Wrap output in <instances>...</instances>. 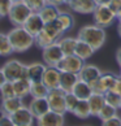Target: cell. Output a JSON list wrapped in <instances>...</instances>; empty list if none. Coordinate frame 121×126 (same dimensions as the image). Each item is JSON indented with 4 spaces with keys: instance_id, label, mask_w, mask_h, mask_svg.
Segmentation results:
<instances>
[{
    "instance_id": "3957f363",
    "label": "cell",
    "mask_w": 121,
    "mask_h": 126,
    "mask_svg": "<svg viewBox=\"0 0 121 126\" xmlns=\"http://www.w3.org/2000/svg\"><path fill=\"white\" fill-rule=\"evenodd\" d=\"M31 13L33 11L30 9V7L22 0V1H17L12 4L11 11L8 13V18L13 26H22Z\"/></svg>"
},
{
    "instance_id": "d4e9b609",
    "label": "cell",
    "mask_w": 121,
    "mask_h": 126,
    "mask_svg": "<svg viewBox=\"0 0 121 126\" xmlns=\"http://www.w3.org/2000/svg\"><path fill=\"white\" fill-rule=\"evenodd\" d=\"M59 44L61 47L64 55H73L76 53V47L78 43V38H74V36H63L59 40Z\"/></svg>"
},
{
    "instance_id": "9a60e30c",
    "label": "cell",
    "mask_w": 121,
    "mask_h": 126,
    "mask_svg": "<svg viewBox=\"0 0 121 126\" xmlns=\"http://www.w3.org/2000/svg\"><path fill=\"white\" fill-rule=\"evenodd\" d=\"M102 73L103 72H102L96 65L85 64L82 66V69L80 70V73H78V77H80V79H82V81H85V82L91 85L92 82H95L96 79L102 76Z\"/></svg>"
},
{
    "instance_id": "ba28073f",
    "label": "cell",
    "mask_w": 121,
    "mask_h": 126,
    "mask_svg": "<svg viewBox=\"0 0 121 126\" xmlns=\"http://www.w3.org/2000/svg\"><path fill=\"white\" fill-rule=\"evenodd\" d=\"M65 92L63 88H52L50 90L47 95V100L50 103V108L52 110L60 112V113H67V105H65Z\"/></svg>"
},
{
    "instance_id": "83f0119b",
    "label": "cell",
    "mask_w": 121,
    "mask_h": 126,
    "mask_svg": "<svg viewBox=\"0 0 121 126\" xmlns=\"http://www.w3.org/2000/svg\"><path fill=\"white\" fill-rule=\"evenodd\" d=\"M55 42H57V40L55 39L53 36H51L44 29L42 30L38 35H35V46L42 48V49H43L44 47H47V46H50V44L55 43Z\"/></svg>"
},
{
    "instance_id": "4dcf8cb0",
    "label": "cell",
    "mask_w": 121,
    "mask_h": 126,
    "mask_svg": "<svg viewBox=\"0 0 121 126\" xmlns=\"http://www.w3.org/2000/svg\"><path fill=\"white\" fill-rule=\"evenodd\" d=\"M104 97L107 104L112 105L117 109H121V95L119 92H116L115 90H108L107 92H104Z\"/></svg>"
},
{
    "instance_id": "7bdbcfd3",
    "label": "cell",
    "mask_w": 121,
    "mask_h": 126,
    "mask_svg": "<svg viewBox=\"0 0 121 126\" xmlns=\"http://www.w3.org/2000/svg\"><path fill=\"white\" fill-rule=\"evenodd\" d=\"M116 61H117V64L120 65V68H121V48H119L117 52H116Z\"/></svg>"
},
{
    "instance_id": "7dc6e473",
    "label": "cell",
    "mask_w": 121,
    "mask_h": 126,
    "mask_svg": "<svg viewBox=\"0 0 121 126\" xmlns=\"http://www.w3.org/2000/svg\"><path fill=\"white\" fill-rule=\"evenodd\" d=\"M117 20H119V22H121V12L117 15Z\"/></svg>"
},
{
    "instance_id": "ffe728a7",
    "label": "cell",
    "mask_w": 121,
    "mask_h": 126,
    "mask_svg": "<svg viewBox=\"0 0 121 126\" xmlns=\"http://www.w3.org/2000/svg\"><path fill=\"white\" fill-rule=\"evenodd\" d=\"M72 92L78 97V99H89L94 91H92V87H91L90 83L82 81V79H78L77 83L73 87Z\"/></svg>"
},
{
    "instance_id": "6da1fadb",
    "label": "cell",
    "mask_w": 121,
    "mask_h": 126,
    "mask_svg": "<svg viewBox=\"0 0 121 126\" xmlns=\"http://www.w3.org/2000/svg\"><path fill=\"white\" fill-rule=\"evenodd\" d=\"M8 38L16 53L25 52L35 44V36L30 34L24 26H15L8 32Z\"/></svg>"
},
{
    "instance_id": "8d00e7d4",
    "label": "cell",
    "mask_w": 121,
    "mask_h": 126,
    "mask_svg": "<svg viewBox=\"0 0 121 126\" xmlns=\"http://www.w3.org/2000/svg\"><path fill=\"white\" fill-rule=\"evenodd\" d=\"M102 125H104V126H121V116L115 114L108 120L102 121Z\"/></svg>"
},
{
    "instance_id": "7a4b0ae2",
    "label": "cell",
    "mask_w": 121,
    "mask_h": 126,
    "mask_svg": "<svg viewBox=\"0 0 121 126\" xmlns=\"http://www.w3.org/2000/svg\"><path fill=\"white\" fill-rule=\"evenodd\" d=\"M77 38L81 40L87 42L89 44H91L96 51L100 49L104 46L107 40V32L105 27H102L99 25H85L78 30Z\"/></svg>"
},
{
    "instance_id": "74e56055",
    "label": "cell",
    "mask_w": 121,
    "mask_h": 126,
    "mask_svg": "<svg viewBox=\"0 0 121 126\" xmlns=\"http://www.w3.org/2000/svg\"><path fill=\"white\" fill-rule=\"evenodd\" d=\"M108 5L111 7V9H112L116 15H119L121 12V0H111L108 3Z\"/></svg>"
},
{
    "instance_id": "c3c4849f",
    "label": "cell",
    "mask_w": 121,
    "mask_h": 126,
    "mask_svg": "<svg viewBox=\"0 0 121 126\" xmlns=\"http://www.w3.org/2000/svg\"><path fill=\"white\" fill-rule=\"evenodd\" d=\"M12 3H17V1H22V0H11Z\"/></svg>"
},
{
    "instance_id": "52a82bcc",
    "label": "cell",
    "mask_w": 121,
    "mask_h": 126,
    "mask_svg": "<svg viewBox=\"0 0 121 126\" xmlns=\"http://www.w3.org/2000/svg\"><path fill=\"white\" fill-rule=\"evenodd\" d=\"M117 78H119V76H116L112 72H103L102 76L98 78L95 82L91 83L92 91L104 94V92H107L108 90H112L116 85V82H117Z\"/></svg>"
},
{
    "instance_id": "60d3db41",
    "label": "cell",
    "mask_w": 121,
    "mask_h": 126,
    "mask_svg": "<svg viewBox=\"0 0 121 126\" xmlns=\"http://www.w3.org/2000/svg\"><path fill=\"white\" fill-rule=\"evenodd\" d=\"M7 81H8V79H7V77H5V73H4L3 68H0V88H1V86H3Z\"/></svg>"
},
{
    "instance_id": "8fae6325",
    "label": "cell",
    "mask_w": 121,
    "mask_h": 126,
    "mask_svg": "<svg viewBox=\"0 0 121 126\" xmlns=\"http://www.w3.org/2000/svg\"><path fill=\"white\" fill-rule=\"evenodd\" d=\"M65 124V113L50 109L47 113L36 118V125L39 126H63Z\"/></svg>"
},
{
    "instance_id": "ac0fdd59",
    "label": "cell",
    "mask_w": 121,
    "mask_h": 126,
    "mask_svg": "<svg viewBox=\"0 0 121 126\" xmlns=\"http://www.w3.org/2000/svg\"><path fill=\"white\" fill-rule=\"evenodd\" d=\"M47 65L44 63H31L27 65V78L31 82H39L43 79V74L46 72Z\"/></svg>"
},
{
    "instance_id": "f35d334b",
    "label": "cell",
    "mask_w": 121,
    "mask_h": 126,
    "mask_svg": "<svg viewBox=\"0 0 121 126\" xmlns=\"http://www.w3.org/2000/svg\"><path fill=\"white\" fill-rule=\"evenodd\" d=\"M0 126H15L11 114H5L1 120H0Z\"/></svg>"
},
{
    "instance_id": "5b68a950",
    "label": "cell",
    "mask_w": 121,
    "mask_h": 126,
    "mask_svg": "<svg viewBox=\"0 0 121 126\" xmlns=\"http://www.w3.org/2000/svg\"><path fill=\"white\" fill-rule=\"evenodd\" d=\"M3 70L5 73L8 81H17L20 78H27V65L18 61L16 59L8 60L3 65Z\"/></svg>"
},
{
    "instance_id": "7402d4cb",
    "label": "cell",
    "mask_w": 121,
    "mask_h": 126,
    "mask_svg": "<svg viewBox=\"0 0 121 126\" xmlns=\"http://www.w3.org/2000/svg\"><path fill=\"white\" fill-rule=\"evenodd\" d=\"M22 105H25L24 100H22V97H18V96H12V97H7V99L1 100V108L4 109V112L7 114H12L18 108H21Z\"/></svg>"
},
{
    "instance_id": "44dd1931",
    "label": "cell",
    "mask_w": 121,
    "mask_h": 126,
    "mask_svg": "<svg viewBox=\"0 0 121 126\" xmlns=\"http://www.w3.org/2000/svg\"><path fill=\"white\" fill-rule=\"evenodd\" d=\"M13 86H15L16 96L25 99L26 96L30 95L31 81L29 78H20V79H17V81H13Z\"/></svg>"
},
{
    "instance_id": "e0dca14e",
    "label": "cell",
    "mask_w": 121,
    "mask_h": 126,
    "mask_svg": "<svg viewBox=\"0 0 121 126\" xmlns=\"http://www.w3.org/2000/svg\"><path fill=\"white\" fill-rule=\"evenodd\" d=\"M87 100H89L91 116L92 117H98L99 113H100V110H102V108L105 105L104 94H100V92H92V95Z\"/></svg>"
},
{
    "instance_id": "8992f818",
    "label": "cell",
    "mask_w": 121,
    "mask_h": 126,
    "mask_svg": "<svg viewBox=\"0 0 121 126\" xmlns=\"http://www.w3.org/2000/svg\"><path fill=\"white\" fill-rule=\"evenodd\" d=\"M64 56L65 55L60 47L59 42H55V43L47 46L42 51V59L47 66H57V64L63 60Z\"/></svg>"
},
{
    "instance_id": "836d02e7",
    "label": "cell",
    "mask_w": 121,
    "mask_h": 126,
    "mask_svg": "<svg viewBox=\"0 0 121 126\" xmlns=\"http://www.w3.org/2000/svg\"><path fill=\"white\" fill-rule=\"evenodd\" d=\"M78 97L73 94V92H67V95H65V105H67V112H69V113H72V112L74 110V108H76L77 103H78Z\"/></svg>"
},
{
    "instance_id": "bcb514c9",
    "label": "cell",
    "mask_w": 121,
    "mask_h": 126,
    "mask_svg": "<svg viewBox=\"0 0 121 126\" xmlns=\"http://www.w3.org/2000/svg\"><path fill=\"white\" fill-rule=\"evenodd\" d=\"M117 32H119V35H120V38H121V22H119V26H117Z\"/></svg>"
},
{
    "instance_id": "681fc988",
    "label": "cell",
    "mask_w": 121,
    "mask_h": 126,
    "mask_svg": "<svg viewBox=\"0 0 121 126\" xmlns=\"http://www.w3.org/2000/svg\"><path fill=\"white\" fill-rule=\"evenodd\" d=\"M120 76H121V72H120Z\"/></svg>"
},
{
    "instance_id": "d590c367",
    "label": "cell",
    "mask_w": 121,
    "mask_h": 126,
    "mask_svg": "<svg viewBox=\"0 0 121 126\" xmlns=\"http://www.w3.org/2000/svg\"><path fill=\"white\" fill-rule=\"evenodd\" d=\"M11 0H0V17H7L12 7Z\"/></svg>"
},
{
    "instance_id": "f1b7e54d",
    "label": "cell",
    "mask_w": 121,
    "mask_h": 126,
    "mask_svg": "<svg viewBox=\"0 0 121 126\" xmlns=\"http://www.w3.org/2000/svg\"><path fill=\"white\" fill-rule=\"evenodd\" d=\"M13 52L15 51H13V47L9 42L8 34L0 32V56H9Z\"/></svg>"
},
{
    "instance_id": "d6986e66",
    "label": "cell",
    "mask_w": 121,
    "mask_h": 126,
    "mask_svg": "<svg viewBox=\"0 0 121 126\" xmlns=\"http://www.w3.org/2000/svg\"><path fill=\"white\" fill-rule=\"evenodd\" d=\"M80 79L77 73L72 72H61V78H60V88H63L65 92H70L73 90L74 85Z\"/></svg>"
},
{
    "instance_id": "d6a6232c",
    "label": "cell",
    "mask_w": 121,
    "mask_h": 126,
    "mask_svg": "<svg viewBox=\"0 0 121 126\" xmlns=\"http://www.w3.org/2000/svg\"><path fill=\"white\" fill-rule=\"evenodd\" d=\"M0 95H1V99H7V97H12L16 96L15 92V86H13L12 81H7L0 88Z\"/></svg>"
},
{
    "instance_id": "f546056e",
    "label": "cell",
    "mask_w": 121,
    "mask_h": 126,
    "mask_svg": "<svg viewBox=\"0 0 121 126\" xmlns=\"http://www.w3.org/2000/svg\"><path fill=\"white\" fill-rule=\"evenodd\" d=\"M57 21L60 22V25L63 26L64 31L70 30L74 26V17H73L72 13H68V12H60V15L57 17Z\"/></svg>"
},
{
    "instance_id": "1f68e13d",
    "label": "cell",
    "mask_w": 121,
    "mask_h": 126,
    "mask_svg": "<svg viewBox=\"0 0 121 126\" xmlns=\"http://www.w3.org/2000/svg\"><path fill=\"white\" fill-rule=\"evenodd\" d=\"M117 110H119L117 108H115V107H112V105H109V104H107V103H105V105L102 108L99 116H98V118L102 120V121L108 120V118L112 117V116L117 114Z\"/></svg>"
},
{
    "instance_id": "ab89813d",
    "label": "cell",
    "mask_w": 121,
    "mask_h": 126,
    "mask_svg": "<svg viewBox=\"0 0 121 126\" xmlns=\"http://www.w3.org/2000/svg\"><path fill=\"white\" fill-rule=\"evenodd\" d=\"M70 0H47L48 4H52V5H56V7H60V5H68V3Z\"/></svg>"
},
{
    "instance_id": "ee69618b",
    "label": "cell",
    "mask_w": 121,
    "mask_h": 126,
    "mask_svg": "<svg viewBox=\"0 0 121 126\" xmlns=\"http://www.w3.org/2000/svg\"><path fill=\"white\" fill-rule=\"evenodd\" d=\"M96 4H108L111 0H95Z\"/></svg>"
},
{
    "instance_id": "5bb4252c",
    "label": "cell",
    "mask_w": 121,
    "mask_h": 126,
    "mask_svg": "<svg viewBox=\"0 0 121 126\" xmlns=\"http://www.w3.org/2000/svg\"><path fill=\"white\" fill-rule=\"evenodd\" d=\"M98 5L95 0H70L68 7L76 13L81 15H92L95 7Z\"/></svg>"
},
{
    "instance_id": "30bf717a",
    "label": "cell",
    "mask_w": 121,
    "mask_h": 126,
    "mask_svg": "<svg viewBox=\"0 0 121 126\" xmlns=\"http://www.w3.org/2000/svg\"><path fill=\"white\" fill-rule=\"evenodd\" d=\"M11 117L15 126H31L34 124V120H36L34 114L31 113V110L29 109V107L26 105H22L16 112H13Z\"/></svg>"
},
{
    "instance_id": "b9f144b4",
    "label": "cell",
    "mask_w": 121,
    "mask_h": 126,
    "mask_svg": "<svg viewBox=\"0 0 121 126\" xmlns=\"http://www.w3.org/2000/svg\"><path fill=\"white\" fill-rule=\"evenodd\" d=\"M112 90H115L116 92H119V94L121 95V76H119L117 82H116V85H115V87L112 88Z\"/></svg>"
},
{
    "instance_id": "603a6c76",
    "label": "cell",
    "mask_w": 121,
    "mask_h": 126,
    "mask_svg": "<svg viewBox=\"0 0 121 126\" xmlns=\"http://www.w3.org/2000/svg\"><path fill=\"white\" fill-rule=\"evenodd\" d=\"M95 48L92 47L91 44H89L85 40H81L78 39V43H77V47H76V55L80 56L82 60H89L90 57H92V55L95 53Z\"/></svg>"
},
{
    "instance_id": "277c9868",
    "label": "cell",
    "mask_w": 121,
    "mask_h": 126,
    "mask_svg": "<svg viewBox=\"0 0 121 126\" xmlns=\"http://www.w3.org/2000/svg\"><path fill=\"white\" fill-rule=\"evenodd\" d=\"M117 18V15L111 9L108 4H98L92 12V20L94 24L102 27H108L113 24Z\"/></svg>"
},
{
    "instance_id": "f907efd6",
    "label": "cell",
    "mask_w": 121,
    "mask_h": 126,
    "mask_svg": "<svg viewBox=\"0 0 121 126\" xmlns=\"http://www.w3.org/2000/svg\"><path fill=\"white\" fill-rule=\"evenodd\" d=\"M120 116H121V114H120Z\"/></svg>"
},
{
    "instance_id": "4316f807",
    "label": "cell",
    "mask_w": 121,
    "mask_h": 126,
    "mask_svg": "<svg viewBox=\"0 0 121 126\" xmlns=\"http://www.w3.org/2000/svg\"><path fill=\"white\" fill-rule=\"evenodd\" d=\"M48 92H50V88L44 85L43 81L31 82V88H30L31 97H47Z\"/></svg>"
},
{
    "instance_id": "e575fe53",
    "label": "cell",
    "mask_w": 121,
    "mask_h": 126,
    "mask_svg": "<svg viewBox=\"0 0 121 126\" xmlns=\"http://www.w3.org/2000/svg\"><path fill=\"white\" fill-rule=\"evenodd\" d=\"M24 1L30 7L33 12H39L47 4V0H24Z\"/></svg>"
},
{
    "instance_id": "f6af8a7d",
    "label": "cell",
    "mask_w": 121,
    "mask_h": 126,
    "mask_svg": "<svg viewBox=\"0 0 121 126\" xmlns=\"http://www.w3.org/2000/svg\"><path fill=\"white\" fill-rule=\"evenodd\" d=\"M7 113H5V112H4V109L1 108V107H0V120H1L3 117H4V116H5Z\"/></svg>"
},
{
    "instance_id": "4fadbf2b",
    "label": "cell",
    "mask_w": 121,
    "mask_h": 126,
    "mask_svg": "<svg viewBox=\"0 0 121 126\" xmlns=\"http://www.w3.org/2000/svg\"><path fill=\"white\" fill-rule=\"evenodd\" d=\"M60 78H61V70L57 66H47L42 81L50 90H52L60 87Z\"/></svg>"
},
{
    "instance_id": "cb8c5ba5",
    "label": "cell",
    "mask_w": 121,
    "mask_h": 126,
    "mask_svg": "<svg viewBox=\"0 0 121 126\" xmlns=\"http://www.w3.org/2000/svg\"><path fill=\"white\" fill-rule=\"evenodd\" d=\"M72 114H74L77 118H81V120L89 118L91 116L89 100H87V99H80V100H78L76 108H74V110L72 112Z\"/></svg>"
},
{
    "instance_id": "2e32d148",
    "label": "cell",
    "mask_w": 121,
    "mask_h": 126,
    "mask_svg": "<svg viewBox=\"0 0 121 126\" xmlns=\"http://www.w3.org/2000/svg\"><path fill=\"white\" fill-rule=\"evenodd\" d=\"M29 109L34 114V117L38 118L40 116H43L44 113H47L51 108H50V103L47 100V97H33L31 101L29 103Z\"/></svg>"
},
{
    "instance_id": "484cf974",
    "label": "cell",
    "mask_w": 121,
    "mask_h": 126,
    "mask_svg": "<svg viewBox=\"0 0 121 126\" xmlns=\"http://www.w3.org/2000/svg\"><path fill=\"white\" fill-rule=\"evenodd\" d=\"M39 15L42 16L43 18V21L47 24V22H51V21H55L56 18L59 17L60 15V11H59V7L56 5H52V4H46L39 11Z\"/></svg>"
},
{
    "instance_id": "7c38bea8",
    "label": "cell",
    "mask_w": 121,
    "mask_h": 126,
    "mask_svg": "<svg viewBox=\"0 0 121 126\" xmlns=\"http://www.w3.org/2000/svg\"><path fill=\"white\" fill-rule=\"evenodd\" d=\"M44 25H46V22L43 21V18H42V16L39 15V12H33L22 26H24L30 34H33L35 36L43 30Z\"/></svg>"
},
{
    "instance_id": "9c48e42d",
    "label": "cell",
    "mask_w": 121,
    "mask_h": 126,
    "mask_svg": "<svg viewBox=\"0 0 121 126\" xmlns=\"http://www.w3.org/2000/svg\"><path fill=\"white\" fill-rule=\"evenodd\" d=\"M83 65H85V60H82L80 56L73 53V55H65L61 61L57 64V68L61 72H72L78 74Z\"/></svg>"
}]
</instances>
